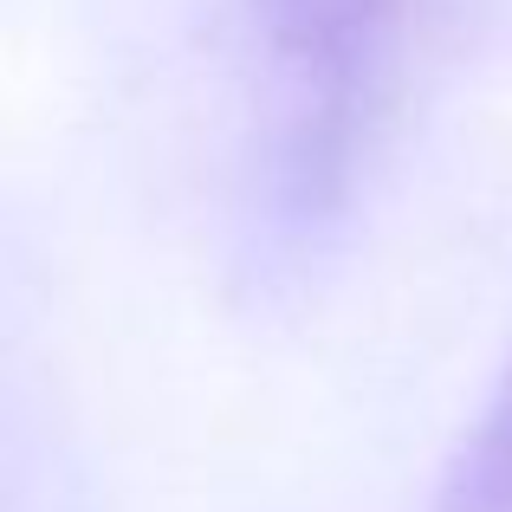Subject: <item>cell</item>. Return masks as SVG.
Here are the masks:
<instances>
[{"label":"cell","instance_id":"cell-1","mask_svg":"<svg viewBox=\"0 0 512 512\" xmlns=\"http://www.w3.org/2000/svg\"><path fill=\"white\" fill-rule=\"evenodd\" d=\"M409 0H247L273 98V201L286 227H318L357 175Z\"/></svg>","mask_w":512,"mask_h":512},{"label":"cell","instance_id":"cell-2","mask_svg":"<svg viewBox=\"0 0 512 512\" xmlns=\"http://www.w3.org/2000/svg\"><path fill=\"white\" fill-rule=\"evenodd\" d=\"M441 512H512V363L454 454Z\"/></svg>","mask_w":512,"mask_h":512}]
</instances>
